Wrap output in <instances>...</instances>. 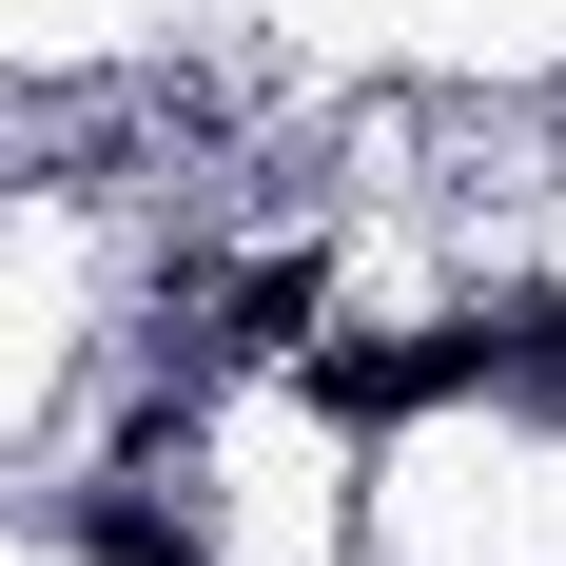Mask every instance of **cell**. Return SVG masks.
I'll return each instance as SVG.
<instances>
[{"label": "cell", "instance_id": "6da1fadb", "mask_svg": "<svg viewBox=\"0 0 566 566\" xmlns=\"http://www.w3.org/2000/svg\"><path fill=\"white\" fill-rule=\"evenodd\" d=\"M78 547H98V566H196V527H176V509H137V469H117L98 509H78Z\"/></svg>", "mask_w": 566, "mask_h": 566}]
</instances>
